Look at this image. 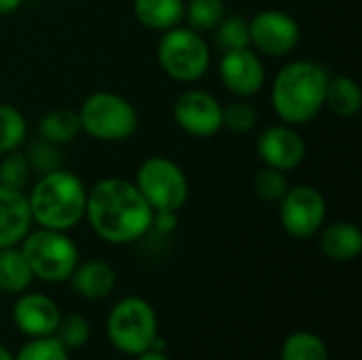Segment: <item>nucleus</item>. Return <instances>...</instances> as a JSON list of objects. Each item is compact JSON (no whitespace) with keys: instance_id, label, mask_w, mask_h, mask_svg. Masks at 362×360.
Returning a JSON list of instances; mask_svg holds the SVG:
<instances>
[{"instance_id":"nucleus-16","label":"nucleus","mask_w":362,"mask_h":360,"mask_svg":"<svg viewBox=\"0 0 362 360\" xmlns=\"http://www.w3.org/2000/svg\"><path fill=\"white\" fill-rule=\"evenodd\" d=\"M70 284L76 295L91 299V301H100L115 291L117 274L106 261L93 259V261L78 263L74 267L70 276Z\"/></svg>"},{"instance_id":"nucleus-26","label":"nucleus","mask_w":362,"mask_h":360,"mask_svg":"<svg viewBox=\"0 0 362 360\" xmlns=\"http://www.w3.org/2000/svg\"><path fill=\"white\" fill-rule=\"evenodd\" d=\"M23 155H25V159L30 163V170L36 172L38 176L62 168L59 146L53 144V142H49V140H45V138H40V136L28 142Z\"/></svg>"},{"instance_id":"nucleus-18","label":"nucleus","mask_w":362,"mask_h":360,"mask_svg":"<svg viewBox=\"0 0 362 360\" xmlns=\"http://www.w3.org/2000/svg\"><path fill=\"white\" fill-rule=\"evenodd\" d=\"M138 23L155 32H168L185 21V0H134Z\"/></svg>"},{"instance_id":"nucleus-15","label":"nucleus","mask_w":362,"mask_h":360,"mask_svg":"<svg viewBox=\"0 0 362 360\" xmlns=\"http://www.w3.org/2000/svg\"><path fill=\"white\" fill-rule=\"evenodd\" d=\"M32 229V214L23 191L0 185V248L21 244Z\"/></svg>"},{"instance_id":"nucleus-25","label":"nucleus","mask_w":362,"mask_h":360,"mask_svg":"<svg viewBox=\"0 0 362 360\" xmlns=\"http://www.w3.org/2000/svg\"><path fill=\"white\" fill-rule=\"evenodd\" d=\"M212 32H214V47L221 53L250 47L248 19H244L242 15H225L223 21Z\"/></svg>"},{"instance_id":"nucleus-1","label":"nucleus","mask_w":362,"mask_h":360,"mask_svg":"<svg viewBox=\"0 0 362 360\" xmlns=\"http://www.w3.org/2000/svg\"><path fill=\"white\" fill-rule=\"evenodd\" d=\"M85 219L100 240L132 244L148 233L153 208L132 180L110 176L87 189Z\"/></svg>"},{"instance_id":"nucleus-6","label":"nucleus","mask_w":362,"mask_h":360,"mask_svg":"<svg viewBox=\"0 0 362 360\" xmlns=\"http://www.w3.org/2000/svg\"><path fill=\"white\" fill-rule=\"evenodd\" d=\"M21 244V252L32 269V276L42 282L70 280L74 267L78 265V248L66 231L40 227L38 231H30Z\"/></svg>"},{"instance_id":"nucleus-19","label":"nucleus","mask_w":362,"mask_h":360,"mask_svg":"<svg viewBox=\"0 0 362 360\" xmlns=\"http://www.w3.org/2000/svg\"><path fill=\"white\" fill-rule=\"evenodd\" d=\"M34 276L23 257L15 246L0 248V291L6 295H21L30 289Z\"/></svg>"},{"instance_id":"nucleus-13","label":"nucleus","mask_w":362,"mask_h":360,"mask_svg":"<svg viewBox=\"0 0 362 360\" xmlns=\"http://www.w3.org/2000/svg\"><path fill=\"white\" fill-rule=\"evenodd\" d=\"M257 153L267 168L291 172L303 163L308 146L303 136L295 129V125L278 123L263 129L257 142Z\"/></svg>"},{"instance_id":"nucleus-11","label":"nucleus","mask_w":362,"mask_h":360,"mask_svg":"<svg viewBox=\"0 0 362 360\" xmlns=\"http://www.w3.org/2000/svg\"><path fill=\"white\" fill-rule=\"evenodd\" d=\"M176 125L193 138H212L223 129V104L204 89H185L174 100Z\"/></svg>"},{"instance_id":"nucleus-21","label":"nucleus","mask_w":362,"mask_h":360,"mask_svg":"<svg viewBox=\"0 0 362 360\" xmlns=\"http://www.w3.org/2000/svg\"><path fill=\"white\" fill-rule=\"evenodd\" d=\"M81 134L78 112L70 108H53L38 121V136L62 146L72 142Z\"/></svg>"},{"instance_id":"nucleus-28","label":"nucleus","mask_w":362,"mask_h":360,"mask_svg":"<svg viewBox=\"0 0 362 360\" xmlns=\"http://www.w3.org/2000/svg\"><path fill=\"white\" fill-rule=\"evenodd\" d=\"M257 121L259 112L250 102H246V98L233 100L231 104L223 106V127L233 134H248L257 127Z\"/></svg>"},{"instance_id":"nucleus-20","label":"nucleus","mask_w":362,"mask_h":360,"mask_svg":"<svg viewBox=\"0 0 362 360\" xmlns=\"http://www.w3.org/2000/svg\"><path fill=\"white\" fill-rule=\"evenodd\" d=\"M325 106L341 119L356 117L362 108V91L358 83L350 76H335L329 81Z\"/></svg>"},{"instance_id":"nucleus-5","label":"nucleus","mask_w":362,"mask_h":360,"mask_svg":"<svg viewBox=\"0 0 362 360\" xmlns=\"http://www.w3.org/2000/svg\"><path fill=\"white\" fill-rule=\"evenodd\" d=\"M157 59L163 72L178 83H195L210 68V45L208 40L187 28L176 25L163 32L157 45Z\"/></svg>"},{"instance_id":"nucleus-22","label":"nucleus","mask_w":362,"mask_h":360,"mask_svg":"<svg viewBox=\"0 0 362 360\" xmlns=\"http://www.w3.org/2000/svg\"><path fill=\"white\" fill-rule=\"evenodd\" d=\"M282 360H331L329 348L322 337L312 331L291 333L282 344Z\"/></svg>"},{"instance_id":"nucleus-10","label":"nucleus","mask_w":362,"mask_h":360,"mask_svg":"<svg viewBox=\"0 0 362 360\" xmlns=\"http://www.w3.org/2000/svg\"><path fill=\"white\" fill-rule=\"evenodd\" d=\"M250 47L267 57H284L301 42V28L297 19L278 8H265L248 19Z\"/></svg>"},{"instance_id":"nucleus-4","label":"nucleus","mask_w":362,"mask_h":360,"mask_svg":"<svg viewBox=\"0 0 362 360\" xmlns=\"http://www.w3.org/2000/svg\"><path fill=\"white\" fill-rule=\"evenodd\" d=\"M81 132L98 142H123L138 129V110L115 91H95L78 108Z\"/></svg>"},{"instance_id":"nucleus-32","label":"nucleus","mask_w":362,"mask_h":360,"mask_svg":"<svg viewBox=\"0 0 362 360\" xmlns=\"http://www.w3.org/2000/svg\"><path fill=\"white\" fill-rule=\"evenodd\" d=\"M178 212H170V210H159V212H153V225H151V229L155 227L157 231H161V233H170V231H174L176 229V225H178V216H176Z\"/></svg>"},{"instance_id":"nucleus-33","label":"nucleus","mask_w":362,"mask_h":360,"mask_svg":"<svg viewBox=\"0 0 362 360\" xmlns=\"http://www.w3.org/2000/svg\"><path fill=\"white\" fill-rule=\"evenodd\" d=\"M23 0H0V15H11L21 6Z\"/></svg>"},{"instance_id":"nucleus-7","label":"nucleus","mask_w":362,"mask_h":360,"mask_svg":"<svg viewBox=\"0 0 362 360\" xmlns=\"http://www.w3.org/2000/svg\"><path fill=\"white\" fill-rule=\"evenodd\" d=\"M106 331L119 352L138 356L146 352L157 337V314L146 299L132 295L112 306Z\"/></svg>"},{"instance_id":"nucleus-17","label":"nucleus","mask_w":362,"mask_h":360,"mask_svg":"<svg viewBox=\"0 0 362 360\" xmlns=\"http://www.w3.org/2000/svg\"><path fill=\"white\" fill-rule=\"evenodd\" d=\"M320 250L333 261H352L362 252V231L348 221L322 225Z\"/></svg>"},{"instance_id":"nucleus-2","label":"nucleus","mask_w":362,"mask_h":360,"mask_svg":"<svg viewBox=\"0 0 362 360\" xmlns=\"http://www.w3.org/2000/svg\"><path fill=\"white\" fill-rule=\"evenodd\" d=\"M329 70L312 59H295L282 66L272 83L274 112L288 125H305L325 108Z\"/></svg>"},{"instance_id":"nucleus-34","label":"nucleus","mask_w":362,"mask_h":360,"mask_svg":"<svg viewBox=\"0 0 362 360\" xmlns=\"http://www.w3.org/2000/svg\"><path fill=\"white\" fill-rule=\"evenodd\" d=\"M136 360H170L163 352H157V350H146L142 354H138Z\"/></svg>"},{"instance_id":"nucleus-12","label":"nucleus","mask_w":362,"mask_h":360,"mask_svg":"<svg viewBox=\"0 0 362 360\" xmlns=\"http://www.w3.org/2000/svg\"><path fill=\"white\" fill-rule=\"evenodd\" d=\"M221 83L238 98H252L265 85V64L252 47L233 49L221 55Z\"/></svg>"},{"instance_id":"nucleus-27","label":"nucleus","mask_w":362,"mask_h":360,"mask_svg":"<svg viewBox=\"0 0 362 360\" xmlns=\"http://www.w3.org/2000/svg\"><path fill=\"white\" fill-rule=\"evenodd\" d=\"M30 176H32L30 163H28L25 155L19 149L2 155V161H0V185H4L8 189H15V191H23L28 187V182H30Z\"/></svg>"},{"instance_id":"nucleus-31","label":"nucleus","mask_w":362,"mask_h":360,"mask_svg":"<svg viewBox=\"0 0 362 360\" xmlns=\"http://www.w3.org/2000/svg\"><path fill=\"white\" fill-rule=\"evenodd\" d=\"M286 189H288V180H286L284 172H280V170L265 166L255 176V193L263 202H280L284 197Z\"/></svg>"},{"instance_id":"nucleus-8","label":"nucleus","mask_w":362,"mask_h":360,"mask_svg":"<svg viewBox=\"0 0 362 360\" xmlns=\"http://www.w3.org/2000/svg\"><path fill=\"white\" fill-rule=\"evenodd\" d=\"M134 185L153 212H178L189 199V180L182 168L168 157H148L140 163Z\"/></svg>"},{"instance_id":"nucleus-30","label":"nucleus","mask_w":362,"mask_h":360,"mask_svg":"<svg viewBox=\"0 0 362 360\" xmlns=\"http://www.w3.org/2000/svg\"><path fill=\"white\" fill-rule=\"evenodd\" d=\"M89 335H91V327L87 318L81 314H68L66 318L59 320L55 329V337L64 344L66 350L83 348L89 342Z\"/></svg>"},{"instance_id":"nucleus-35","label":"nucleus","mask_w":362,"mask_h":360,"mask_svg":"<svg viewBox=\"0 0 362 360\" xmlns=\"http://www.w3.org/2000/svg\"><path fill=\"white\" fill-rule=\"evenodd\" d=\"M0 360H13V354L8 352V348L0 346Z\"/></svg>"},{"instance_id":"nucleus-3","label":"nucleus","mask_w":362,"mask_h":360,"mask_svg":"<svg viewBox=\"0 0 362 360\" xmlns=\"http://www.w3.org/2000/svg\"><path fill=\"white\" fill-rule=\"evenodd\" d=\"M25 197L32 223L45 229L70 231L85 219L87 187L74 172L64 168L40 174Z\"/></svg>"},{"instance_id":"nucleus-23","label":"nucleus","mask_w":362,"mask_h":360,"mask_svg":"<svg viewBox=\"0 0 362 360\" xmlns=\"http://www.w3.org/2000/svg\"><path fill=\"white\" fill-rule=\"evenodd\" d=\"M227 15L225 0H189L185 2V21L187 28L206 34L212 32L223 17Z\"/></svg>"},{"instance_id":"nucleus-14","label":"nucleus","mask_w":362,"mask_h":360,"mask_svg":"<svg viewBox=\"0 0 362 360\" xmlns=\"http://www.w3.org/2000/svg\"><path fill=\"white\" fill-rule=\"evenodd\" d=\"M13 320L23 335L34 339L55 335L62 314L51 297L40 293H21L13 306Z\"/></svg>"},{"instance_id":"nucleus-24","label":"nucleus","mask_w":362,"mask_h":360,"mask_svg":"<svg viewBox=\"0 0 362 360\" xmlns=\"http://www.w3.org/2000/svg\"><path fill=\"white\" fill-rule=\"evenodd\" d=\"M28 138V123L19 108L0 104V155L21 149Z\"/></svg>"},{"instance_id":"nucleus-29","label":"nucleus","mask_w":362,"mask_h":360,"mask_svg":"<svg viewBox=\"0 0 362 360\" xmlns=\"http://www.w3.org/2000/svg\"><path fill=\"white\" fill-rule=\"evenodd\" d=\"M13 360H68V350L55 335L34 337L13 356Z\"/></svg>"},{"instance_id":"nucleus-9","label":"nucleus","mask_w":362,"mask_h":360,"mask_svg":"<svg viewBox=\"0 0 362 360\" xmlns=\"http://www.w3.org/2000/svg\"><path fill=\"white\" fill-rule=\"evenodd\" d=\"M278 204L282 229L295 240L314 238L327 223V199L312 185L288 187Z\"/></svg>"}]
</instances>
